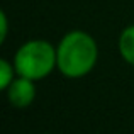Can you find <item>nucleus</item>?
<instances>
[{
    "label": "nucleus",
    "mask_w": 134,
    "mask_h": 134,
    "mask_svg": "<svg viewBox=\"0 0 134 134\" xmlns=\"http://www.w3.org/2000/svg\"><path fill=\"white\" fill-rule=\"evenodd\" d=\"M58 71L66 78H83L95 68L98 61V44L85 31H70L56 46Z\"/></svg>",
    "instance_id": "1"
},
{
    "label": "nucleus",
    "mask_w": 134,
    "mask_h": 134,
    "mask_svg": "<svg viewBox=\"0 0 134 134\" xmlns=\"http://www.w3.org/2000/svg\"><path fill=\"white\" fill-rule=\"evenodd\" d=\"M17 76L41 82L58 70L56 46L46 39H29L19 46L12 59Z\"/></svg>",
    "instance_id": "2"
},
{
    "label": "nucleus",
    "mask_w": 134,
    "mask_h": 134,
    "mask_svg": "<svg viewBox=\"0 0 134 134\" xmlns=\"http://www.w3.org/2000/svg\"><path fill=\"white\" fill-rule=\"evenodd\" d=\"M7 100L15 109H27L36 100V82L24 76H15L10 87L5 90Z\"/></svg>",
    "instance_id": "3"
},
{
    "label": "nucleus",
    "mask_w": 134,
    "mask_h": 134,
    "mask_svg": "<svg viewBox=\"0 0 134 134\" xmlns=\"http://www.w3.org/2000/svg\"><path fill=\"white\" fill-rule=\"evenodd\" d=\"M117 49L121 58L127 65L134 66V24H129L121 31L117 39Z\"/></svg>",
    "instance_id": "4"
},
{
    "label": "nucleus",
    "mask_w": 134,
    "mask_h": 134,
    "mask_svg": "<svg viewBox=\"0 0 134 134\" xmlns=\"http://www.w3.org/2000/svg\"><path fill=\"white\" fill-rule=\"evenodd\" d=\"M15 76H17V71H15L14 63L2 58L0 59V88L5 92L10 87V83L15 80Z\"/></svg>",
    "instance_id": "5"
},
{
    "label": "nucleus",
    "mask_w": 134,
    "mask_h": 134,
    "mask_svg": "<svg viewBox=\"0 0 134 134\" xmlns=\"http://www.w3.org/2000/svg\"><path fill=\"white\" fill-rule=\"evenodd\" d=\"M9 36V17L5 10H0V44H3Z\"/></svg>",
    "instance_id": "6"
}]
</instances>
